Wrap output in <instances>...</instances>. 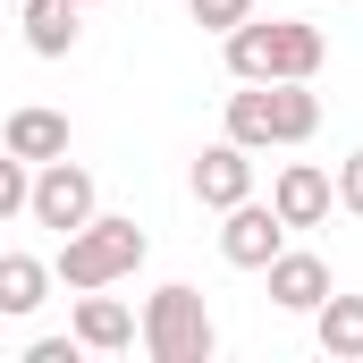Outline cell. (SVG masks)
I'll use <instances>...</instances> for the list:
<instances>
[{"instance_id":"cell-1","label":"cell","mask_w":363,"mask_h":363,"mask_svg":"<svg viewBox=\"0 0 363 363\" xmlns=\"http://www.w3.org/2000/svg\"><path fill=\"white\" fill-rule=\"evenodd\" d=\"M220 43H228V77H237V85H296V77L313 85L321 60H330L321 26H304V17H245V26H228Z\"/></svg>"},{"instance_id":"cell-2","label":"cell","mask_w":363,"mask_h":363,"mask_svg":"<svg viewBox=\"0 0 363 363\" xmlns=\"http://www.w3.org/2000/svg\"><path fill=\"white\" fill-rule=\"evenodd\" d=\"M228 135L245 144V152H271V144H313L321 135V93L304 85H245L228 93Z\"/></svg>"},{"instance_id":"cell-3","label":"cell","mask_w":363,"mask_h":363,"mask_svg":"<svg viewBox=\"0 0 363 363\" xmlns=\"http://www.w3.org/2000/svg\"><path fill=\"white\" fill-rule=\"evenodd\" d=\"M135 262H144V228H135V220L93 211L85 228H68V237H60V262H51V279L85 296V287H118Z\"/></svg>"},{"instance_id":"cell-4","label":"cell","mask_w":363,"mask_h":363,"mask_svg":"<svg viewBox=\"0 0 363 363\" xmlns=\"http://www.w3.org/2000/svg\"><path fill=\"white\" fill-rule=\"evenodd\" d=\"M135 338H144L152 363H211V355H220V330H211V313H203L194 287H161V296L144 304Z\"/></svg>"},{"instance_id":"cell-5","label":"cell","mask_w":363,"mask_h":363,"mask_svg":"<svg viewBox=\"0 0 363 363\" xmlns=\"http://www.w3.org/2000/svg\"><path fill=\"white\" fill-rule=\"evenodd\" d=\"M26 211H34L43 228H60V237H68V228H85L93 211H101L93 169H77L68 152H60V161H43V169H34V194H26Z\"/></svg>"},{"instance_id":"cell-6","label":"cell","mask_w":363,"mask_h":363,"mask_svg":"<svg viewBox=\"0 0 363 363\" xmlns=\"http://www.w3.org/2000/svg\"><path fill=\"white\" fill-rule=\"evenodd\" d=\"M287 245V220H279L271 203H228V228H220V262H237V271H271V254Z\"/></svg>"},{"instance_id":"cell-7","label":"cell","mask_w":363,"mask_h":363,"mask_svg":"<svg viewBox=\"0 0 363 363\" xmlns=\"http://www.w3.org/2000/svg\"><path fill=\"white\" fill-rule=\"evenodd\" d=\"M271 211L287 220V228H321L330 211H338V186H330V169H313V161H287L271 178Z\"/></svg>"},{"instance_id":"cell-8","label":"cell","mask_w":363,"mask_h":363,"mask_svg":"<svg viewBox=\"0 0 363 363\" xmlns=\"http://www.w3.org/2000/svg\"><path fill=\"white\" fill-rule=\"evenodd\" d=\"M194 194L211 203V211H228V203H245L254 194V152L237 144V135H220L203 161H194Z\"/></svg>"},{"instance_id":"cell-9","label":"cell","mask_w":363,"mask_h":363,"mask_svg":"<svg viewBox=\"0 0 363 363\" xmlns=\"http://www.w3.org/2000/svg\"><path fill=\"white\" fill-rule=\"evenodd\" d=\"M77 347H85V355H118V347H135V313H127L118 296L85 287V296H77Z\"/></svg>"},{"instance_id":"cell-10","label":"cell","mask_w":363,"mask_h":363,"mask_svg":"<svg viewBox=\"0 0 363 363\" xmlns=\"http://www.w3.org/2000/svg\"><path fill=\"white\" fill-rule=\"evenodd\" d=\"M321 296H330V262L279 245V254H271V304H279V313H313Z\"/></svg>"},{"instance_id":"cell-11","label":"cell","mask_w":363,"mask_h":363,"mask_svg":"<svg viewBox=\"0 0 363 363\" xmlns=\"http://www.w3.org/2000/svg\"><path fill=\"white\" fill-rule=\"evenodd\" d=\"M9 152H17V161H34V169H43V161H60V152H68V118H60V110H43V101L9 110Z\"/></svg>"},{"instance_id":"cell-12","label":"cell","mask_w":363,"mask_h":363,"mask_svg":"<svg viewBox=\"0 0 363 363\" xmlns=\"http://www.w3.org/2000/svg\"><path fill=\"white\" fill-rule=\"evenodd\" d=\"M313 338H321V355L363 363V296H321L313 304Z\"/></svg>"},{"instance_id":"cell-13","label":"cell","mask_w":363,"mask_h":363,"mask_svg":"<svg viewBox=\"0 0 363 363\" xmlns=\"http://www.w3.org/2000/svg\"><path fill=\"white\" fill-rule=\"evenodd\" d=\"M26 51L34 60H68L77 51V0H26Z\"/></svg>"},{"instance_id":"cell-14","label":"cell","mask_w":363,"mask_h":363,"mask_svg":"<svg viewBox=\"0 0 363 363\" xmlns=\"http://www.w3.org/2000/svg\"><path fill=\"white\" fill-rule=\"evenodd\" d=\"M43 296H51V262H34V254H0V313H9V321L43 313Z\"/></svg>"},{"instance_id":"cell-15","label":"cell","mask_w":363,"mask_h":363,"mask_svg":"<svg viewBox=\"0 0 363 363\" xmlns=\"http://www.w3.org/2000/svg\"><path fill=\"white\" fill-rule=\"evenodd\" d=\"M26 194H34V161L0 152V220H17V211H26Z\"/></svg>"},{"instance_id":"cell-16","label":"cell","mask_w":363,"mask_h":363,"mask_svg":"<svg viewBox=\"0 0 363 363\" xmlns=\"http://www.w3.org/2000/svg\"><path fill=\"white\" fill-rule=\"evenodd\" d=\"M254 17V0H194V26L203 34H228V26H245Z\"/></svg>"},{"instance_id":"cell-17","label":"cell","mask_w":363,"mask_h":363,"mask_svg":"<svg viewBox=\"0 0 363 363\" xmlns=\"http://www.w3.org/2000/svg\"><path fill=\"white\" fill-rule=\"evenodd\" d=\"M330 186H338V211H355V220H363V152H347Z\"/></svg>"},{"instance_id":"cell-18","label":"cell","mask_w":363,"mask_h":363,"mask_svg":"<svg viewBox=\"0 0 363 363\" xmlns=\"http://www.w3.org/2000/svg\"><path fill=\"white\" fill-rule=\"evenodd\" d=\"M26 363H77V338H34Z\"/></svg>"},{"instance_id":"cell-19","label":"cell","mask_w":363,"mask_h":363,"mask_svg":"<svg viewBox=\"0 0 363 363\" xmlns=\"http://www.w3.org/2000/svg\"><path fill=\"white\" fill-rule=\"evenodd\" d=\"M77 9H85V0H77Z\"/></svg>"}]
</instances>
